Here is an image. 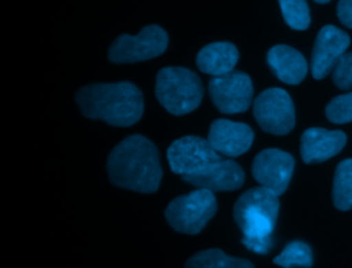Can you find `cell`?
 Listing matches in <instances>:
<instances>
[{
  "mask_svg": "<svg viewBox=\"0 0 352 268\" xmlns=\"http://www.w3.org/2000/svg\"><path fill=\"white\" fill-rule=\"evenodd\" d=\"M106 168L114 186L143 194L155 192L162 177L158 150L142 135L121 140L110 151Z\"/></svg>",
  "mask_w": 352,
  "mask_h": 268,
  "instance_id": "6da1fadb",
  "label": "cell"
},
{
  "mask_svg": "<svg viewBox=\"0 0 352 268\" xmlns=\"http://www.w3.org/2000/svg\"><path fill=\"white\" fill-rule=\"evenodd\" d=\"M253 115L260 128L272 135H287L296 124L294 104L282 88H268L253 102Z\"/></svg>",
  "mask_w": 352,
  "mask_h": 268,
  "instance_id": "52a82bcc",
  "label": "cell"
},
{
  "mask_svg": "<svg viewBox=\"0 0 352 268\" xmlns=\"http://www.w3.org/2000/svg\"><path fill=\"white\" fill-rule=\"evenodd\" d=\"M324 114L334 124L352 122V91L333 98L327 103Z\"/></svg>",
  "mask_w": 352,
  "mask_h": 268,
  "instance_id": "44dd1931",
  "label": "cell"
},
{
  "mask_svg": "<svg viewBox=\"0 0 352 268\" xmlns=\"http://www.w3.org/2000/svg\"><path fill=\"white\" fill-rule=\"evenodd\" d=\"M314 1H316V3H319V4H326V3H329L330 0H314Z\"/></svg>",
  "mask_w": 352,
  "mask_h": 268,
  "instance_id": "cb8c5ba5",
  "label": "cell"
},
{
  "mask_svg": "<svg viewBox=\"0 0 352 268\" xmlns=\"http://www.w3.org/2000/svg\"><path fill=\"white\" fill-rule=\"evenodd\" d=\"M155 96L173 115L194 111L204 96L201 78L190 69L168 66L157 73Z\"/></svg>",
  "mask_w": 352,
  "mask_h": 268,
  "instance_id": "277c9868",
  "label": "cell"
},
{
  "mask_svg": "<svg viewBox=\"0 0 352 268\" xmlns=\"http://www.w3.org/2000/svg\"><path fill=\"white\" fill-rule=\"evenodd\" d=\"M184 268H254L249 260L227 256L220 249H206L191 256Z\"/></svg>",
  "mask_w": 352,
  "mask_h": 268,
  "instance_id": "e0dca14e",
  "label": "cell"
},
{
  "mask_svg": "<svg viewBox=\"0 0 352 268\" xmlns=\"http://www.w3.org/2000/svg\"><path fill=\"white\" fill-rule=\"evenodd\" d=\"M206 139L217 153L232 158L245 154L250 148L254 133L243 122L219 118L210 124Z\"/></svg>",
  "mask_w": 352,
  "mask_h": 268,
  "instance_id": "7c38bea8",
  "label": "cell"
},
{
  "mask_svg": "<svg viewBox=\"0 0 352 268\" xmlns=\"http://www.w3.org/2000/svg\"><path fill=\"white\" fill-rule=\"evenodd\" d=\"M331 78L334 85L340 89H352V51L345 52L337 60Z\"/></svg>",
  "mask_w": 352,
  "mask_h": 268,
  "instance_id": "7402d4cb",
  "label": "cell"
},
{
  "mask_svg": "<svg viewBox=\"0 0 352 268\" xmlns=\"http://www.w3.org/2000/svg\"><path fill=\"white\" fill-rule=\"evenodd\" d=\"M267 63L280 81L290 85L300 84L308 71V63L302 54L285 44L274 45L268 51Z\"/></svg>",
  "mask_w": 352,
  "mask_h": 268,
  "instance_id": "9a60e30c",
  "label": "cell"
},
{
  "mask_svg": "<svg viewBox=\"0 0 352 268\" xmlns=\"http://www.w3.org/2000/svg\"><path fill=\"white\" fill-rule=\"evenodd\" d=\"M182 180L195 188H205L212 192L234 191L242 187L245 173L235 161L223 158L198 173L182 177Z\"/></svg>",
  "mask_w": 352,
  "mask_h": 268,
  "instance_id": "4fadbf2b",
  "label": "cell"
},
{
  "mask_svg": "<svg viewBox=\"0 0 352 268\" xmlns=\"http://www.w3.org/2000/svg\"><path fill=\"white\" fill-rule=\"evenodd\" d=\"M314 263L311 247L301 241H293L274 258V264L283 268H309Z\"/></svg>",
  "mask_w": 352,
  "mask_h": 268,
  "instance_id": "d6986e66",
  "label": "cell"
},
{
  "mask_svg": "<svg viewBox=\"0 0 352 268\" xmlns=\"http://www.w3.org/2000/svg\"><path fill=\"white\" fill-rule=\"evenodd\" d=\"M285 22L294 30H305L311 23L309 7L305 0H278Z\"/></svg>",
  "mask_w": 352,
  "mask_h": 268,
  "instance_id": "ffe728a7",
  "label": "cell"
},
{
  "mask_svg": "<svg viewBox=\"0 0 352 268\" xmlns=\"http://www.w3.org/2000/svg\"><path fill=\"white\" fill-rule=\"evenodd\" d=\"M294 169V158L279 148L260 151L252 164V173L256 181L280 195L287 190Z\"/></svg>",
  "mask_w": 352,
  "mask_h": 268,
  "instance_id": "30bf717a",
  "label": "cell"
},
{
  "mask_svg": "<svg viewBox=\"0 0 352 268\" xmlns=\"http://www.w3.org/2000/svg\"><path fill=\"white\" fill-rule=\"evenodd\" d=\"M216 210L214 194L210 190L197 188L172 199L165 209V219L175 231L195 235L205 228Z\"/></svg>",
  "mask_w": 352,
  "mask_h": 268,
  "instance_id": "5b68a950",
  "label": "cell"
},
{
  "mask_svg": "<svg viewBox=\"0 0 352 268\" xmlns=\"http://www.w3.org/2000/svg\"><path fill=\"white\" fill-rule=\"evenodd\" d=\"M170 170L180 177L198 173L209 165L224 158L208 139L199 136H183L175 140L166 151Z\"/></svg>",
  "mask_w": 352,
  "mask_h": 268,
  "instance_id": "ba28073f",
  "label": "cell"
},
{
  "mask_svg": "<svg viewBox=\"0 0 352 268\" xmlns=\"http://www.w3.org/2000/svg\"><path fill=\"white\" fill-rule=\"evenodd\" d=\"M337 16L344 26L352 29V0H340L337 3Z\"/></svg>",
  "mask_w": 352,
  "mask_h": 268,
  "instance_id": "603a6c76",
  "label": "cell"
},
{
  "mask_svg": "<svg viewBox=\"0 0 352 268\" xmlns=\"http://www.w3.org/2000/svg\"><path fill=\"white\" fill-rule=\"evenodd\" d=\"M333 205L342 212L352 209V158L342 159L334 172Z\"/></svg>",
  "mask_w": 352,
  "mask_h": 268,
  "instance_id": "ac0fdd59",
  "label": "cell"
},
{
  "mask_svg": "<svg viewBox=\"0 0 352 268\" xmlns=\"http://www.w3.org/2000/svg\"><path fill=\"white\" fill-rule=\"evenodd\" d=\"M195 62L202 73L212 77L223 76L234 70L238 62V49L227 41L210 43L198 51Z\"/></svg>",
  "mask_w": 352,
  "mask_h": 268,
  "instance_id": "2e32d148",
  "label": "cell"
},
{
  "mask_svg": "<svg viewBox=\"0 0 352 268\" xmlns=\"http://www.w3.org/2000/svg\"><path fill=\"white\" fill-rule=\"evenodd\" d=\"M168 47V34L158 25L144 26L136 36L121 34L109 48L114 63H133L161 55Z\"/></svg>",
  "mask_w": 352,
  "mask_h": 268,
  "instance_id": "8992f818",
  "label": "cell"
},
{
  "mask_svg": "<svg viewBox=\"0 0 352 268\" xmlns=\"http://www.w3.org/2000/svg\"><path fill=\"white\" fill-rule=\"evenodd\" d=\"M351 44L349 36L333 26H323L314 43L311 55V73L315 80L324 78L330 71H333L337 60L346 52Z\"/></svg>",
  "mask_w": 352,
  "mask_h": 268,
  "instance_id": "8fae6325",
  "label": "cell"
},
{
  "mask_svg": "<svg viewBox=\"0 0 352 268\" xmlns=\"http://www.w3.org/2000/svg\"><path fill=\"white\" fill-rule=\"evenodd\" d=\"M278 194L260 186L245 191L234 205V219L243 234L242 243L250 252L267 254L272 247L276 223Z\"/></svg>",
  "mask_w": 352,
  "mask_h": 268,
  "instance_id": "3957f363",
  "label": "cell"
},
{
  "mask_svg": "<svg viewBox=\"0 0 352 268\" xmlns=\"http://www.w3.org/2000/svg\"><path fill=\"white\" fill-rule=\"evenodd\" d=\"M208 89L213 104L224 114L243 113L252 104L253 84L246 73L232 70L227 74L212 77Z\"/></svg>",
  "mask_w": 352,
  "mask_h": 268,
  "instance_id": "9c48e42d",
  "label": "cell"
},
{
  "mask_svg": "<svg viewBox=\"0 0 352 268\" xmlns=\"http://www.w3.org/2000/svg\"><path fill=\"white\" fill-rule=\"evenodd\" d=\"M346 144L342 131L308 128L300 139V154L305 164H319L337 155Z\"/></svg>",
  "mask_w": 352,
  "mask_h": 268,
  "instance_id": "5bb4252c",
  "label": "cell"
},
{
  "mask_svg": "<svg viewBox=\"0 0 352 268\" xmlns=\"http://www.w3.org/2000/svg\"><path fill=\"white\" fill-rule=\"evenodd\" d=\"M76 103L84 117L113 126H131L144 109L142 92L128 81L85 85L77 91Z\"/></svg>",
  "mask_w": 352,
  "mask_h": 268,
  "instance_id": "7a4b0ae2",
  "label": "cell"
}]
</instances>
